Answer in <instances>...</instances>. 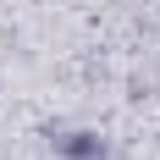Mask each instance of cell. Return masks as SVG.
<instances>
[{
    "label": "cell",
    "instance_id": "6da1fadb",
    "mask_svg": "<svg viewBox=\"0 0 160 160\" xmlns=\"http://www.w3.org/2000/svg\"><path fill=\"white\" fill-rule=\"evenodd\" d=\"M55 155L61 160H111V149H105L99 132H61L55 138Z\"/></svg>",
    "mask_w": 160,
    "mask_h": 160
}]
</instances>
